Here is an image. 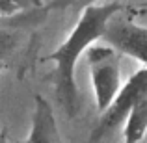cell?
Segmentation results:
<instances>
[{"label":"cell","mask_w":147,"mask_h":143,"mask_svg":"<svg viewBox=\"0 0 147 143\" xmlns=\"http://www.w3.org/2000/svg\"><path fill=\"white\" fill-rule=\"evenodd\" d=\"M123 9H125V4L119 0L84 6L82 13H80L76 24L73 26L71 34L67 36V39L47 56V60L54 63L50 80L54 84L56 99L61 104L67 117H75L80 108V97L75 78L76 63H78L80 56L86 54L88 48L93 47L99 39H102L106 26Z\"/></svg>","instance_id":"obj_1"},{"label":"cell","mask_w":147,"mask_h":143,"mask_svg":"<svg viewBox=\"0 0 147 143\" xmlns=\"http://www.w3.org/2000/svg\"><path fill=\"white\" fill-rule=\"evenodd\" d=\"M147 93V67H142L127 80L115 99L104 111H100L97 125L91 128L86 143H104L121 125H125L134 104Z\"/></svg>","instance_id":"obj_2"},{"label":"cell","mask_w":147,"mask_h":143,"mask_svg":"<svg viewBox=\"0 0 147 143\" xmlns=\"http://www.w3.org/2000/svg\"><path fill=\"white\" fill-rule=\"evenodd\" d=\"M90 78L99 113L104 111L121 89V54L110 45H93L86 52Z\"/></svg>","instance_id":"obj_3"},{"label":"cell","mask_w":147,"mask_h":143,"mask_svg":"<svg viewBox=\"0 0 147 143\" xmlns=\"http://www.w3.org/2000/svg\"><path fill=\"white\" fill-rule=\"evenodd\" d=\"M102 41L104 45L115 48L121 56L134 58L147 67V26L115 15L106 26Z\"/></svg>","instance_id":"obj_4"},{"label":"cell","mask_w":147,"mask_h":143,"mask_svg":"<svg viewBox=\"0 0 147 143\" xmlns=\"http://www.w3.org/2000/svg\"><path fill=\"white\" fill-rule=\"evenodd\" d=\"M26 143H61L52 104L43 95L34 97L32 126Z\"/></svg>","instance_id":"obj_5"},{"label":"cell","mask_w":147,"mask_h":143,"mask_svg":"<svg viewBox=\"0 0 147 143\" xmlns=\"http://www.w3.org/2000/svg\"><path fill=\"white\" fill-rule=\"evenodd\" d=\"M147 134V93L134 104L123 126V143H140Z\"/></svg>","instance_id":"obj_6"},{"label":"cell","mask_w":147,"mask_h":143,"mask_svg":"<svg viewBox=\"0 0 147 143\" xmlns=\"http://www.w3.org/2000/svg\"><path fill=\"white\" fill-rule=\"evenodd\" d=\"M43 6V0H0V19L22 13V11H36Z\"/></svg>","instance_id":"obj_7"},{"label":"cell","mask_w":147,"mask_h":143,"mask_svg":"<svg viewBox=\"0 0 147 143\" xmlns=\"http://www.w3.org/2000/svg\"><path fill=\"white\" fill-rule=\"evenodd\" d=\"M21 43V36L9 28H0V63L11 56Z\"/></svg>","instance_id":"obj_8"},{"label":"cell","mask_w":147,"mask_h":143,"mask_svg":"<svg viewBox=\"0 0 147 143\" xmlns=\"http://www.w3.org/2000/svg\"><path fill=\"white\" fill-rule=\"evenodd\" d=\"M76 4H93V0H54L49 7H65V6H76Z\"/></svg>","instance_id":"obj_9"},{"label":"cell","mask_w":147,"mask_h":143,"mask_svg":"<svg viewBox=\"0 0 147 143\" xmlns=\"http://www.w3.org/2000/svg\"><path fill=\"white\" fill-rule=\"evenodd\" d=\"M0 143H7V136L4 130H0Z\"/></svg>","instance_id":"obj_10"},{"label":"cell","mask_w":147,"mask_h":143,"mask_svg":"<svg viewBox=\"0 0 147 143\" xmlns=\"http://www.w3.org/2000/svg\"><path fill=\"white\" fill-rule=\"evenodd\" d=\"M2 71H4V63H0V75H2Z\"/></svg>","instance_id":"obj_11"}]
</instances>
